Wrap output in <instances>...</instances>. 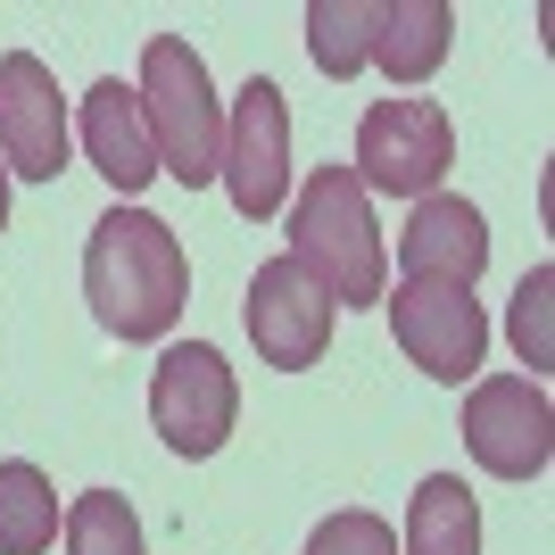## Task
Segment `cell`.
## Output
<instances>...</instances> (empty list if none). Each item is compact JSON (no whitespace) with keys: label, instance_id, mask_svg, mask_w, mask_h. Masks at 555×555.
Returning <instances> with one entry per match:
<instances>
[{"label":"cell","instance_id":"obj_12","mask_svg":"<svg viewBox=\"0 0 555 555\" xmlns=\"http://www.w3.org/2000/svg\"><path fill=\"white\" fill-rule=\"evenodd\" d=\"M75 141H83L92 175H108L125 199L158 175V150H150V125H141V100H133L125 75H100L92 92H83V108H75Z\"/></svg>","mask_w":555,"mask_h":555},{"label":"cell","instance_id":"obj_18","mask_svg":"<svg viewBox=\"0 0 555 555\" xmlns=\"http://www.w3.org/2000/svg\"><path fill=\"white\" fill-rule=\"evenodd\" d=\"M307 555H398V539H390V522L382 514H324L315 522V539H307Z\"/></svg>","mask_w":555,"mask_h":555},{"label":"cell","instance_id":"obj_16","mask_svg":"<svg viewBox=\"0 0 555 555\" xmlns=\"http://www.w3.org/2000/svg\"><path fill=\"white\" fill-rule=\"evenodd\" d=\"M373 25H382V0H315L307 9V50H315V67L332 83L373 67Z\"/></svg>","mask_w":555,"mask_h":555},{"label":"cell","instance_id":"obj_4","mask_svg":"<svg viewBox=\"0 0 555 555\" xmlns=\"http://www.w3.org/2000/svg\"><path fill=\"white\" fill-rule=\"evenodd\" d=\"M456 166V125H448L440 100H373L357 116V158L348 175L365 191H390V199H431L440 175Z\"/></svg>","mask_w":555,"mask_h":555},{"label":"cell","instance_id":"obj_13","mask_svg":"<svg viewBox=\"0 0 555 555\" xmlns=\"http://www.w3.org/2000/svg\"><path fill=\"white\" fill-rule=\"evenodd\" d=\"M448 34H456V9H448V0H382L373 67L390 75V83H423V75H440Z\"/></svg>","mask_w":555,"mask_h":555},{"label":"cell","instance_id":"obj_7","mask_svg":"<svg viewBox=\"0 0 555 555\" xmlns=\"http://www.w3.org/2000/svg\"><path fill=\"white\" fill-rule=\"evenodd\" d=\"M464 448H473V464L498 473V481H539L547 456H555L547 390L522 382V373H489V382H473V398H464Z\"/></svg>","mask_w":555,"mask_h":555},{"label":"cell","instance_id":"obj_17","mask_svg":"<svg viewBox=\"0 0 555 555\" xmlns=\"http://www.w3.org/2000/svg\"><path fill=\"white\" fill-rule=\"evenodd\" d=\"M59 531H67V555H141V522L116 489H83Z\"/></svg>","mask_w":555,"mask_h":555},{"label":"cell","instance_id":"obj_1","mask_svg":"<svg viewBox=\"0 0 555 555\" xmlns=\"http://www.w3.org/2000/svg\"><path fill=\"white\" fill-rule=\"evenodd\" d=\"M83 299L116 340H166L191 299V257L150 208H108L83 241Z\"/></svg>","mask_w":555,"mask_h":555},{"label":"cell","instance_id":"obj_9","mask_svg":"<svg viewBox=\"0 0 555 555\" xmlns=\"http://www.w3.org/2000/svg\"><path fill=\"white\" fill-rule=\"evenodd\" d=\"M332 315H340V307H332L291 257H266V266L249 274V299H241V324H249V340H257V365H274V373L324 365Z\"/></svg>","mask_w":555,"mask_h":555},{"label":"cell","instance_id":"obj_20","mask_svg":"<svg viewBox=\"0 0 555 555\" xmlns=\"http://www.w3.org/2000/svg\"><path fill=\"white\" fill-rule=\"evenodd\" d=\"M0 232H9V166H0Z\"/></svg>","mask_w":555,"mask_h":555},{"label":"cell","instance_id":"obj_6","mask_svg":"<svg viewBox=\"0 0 555 555\" xmlns=\"http://www.w3.org/2000/svg\"><path fill=\"white\" fill-rule=\"evenodd\" d=\"M216 175H224L232 208L249 216V224L282 216V191H291V108H282V83L249 75V83L232 92L224 158H216Z\"/></svg>","mask_w":555,"mask_h":555},{"label":"cell","instance_id":"obj_5","mask_svg":"<svg viewBox=\"0 0 555 555\" xmlns=\"http://www.w3.org/2000/svg\"><path fill=\"white\" fill-rule=\"evenodd\" d=\"M150 423H158V440L175 456H216L232 440V423H241V382L232 365L216 357L208 340H175L150 373Z\"/></svg>","mask_w":555,"mask_h":555},{"label":"cell","instance_id":"obj_14","mask_svg":"<svg viewBox=\"0 0 555 555\" xmlns=\"http://www.w3.org/2000/svg\"><path fill=\"white\" fill-rule=\"evenodd\" d=\"M398 555H481V506L456 473H423L406 498V539Z\"/></svg>","mask_w":555,"mask_h":555},{"label":"cell","instance_id":"obj_2","mask_svg":"<svg viewBox=\"0 0 555 555\" xmlns=\"http://www.w3.org/2000/svg\"><path fill=\"white\" fill-rule=\"evenodd\" d=\"M291 266H299L332 307H382L390 291V249H382V224H373V191L348 175V166H315L291 199Z\"/></svg>","mask_w":555,"mask_h":555},{"label":"cell","instance_id":"obj_8","mask_svg":"<svg viewBox=\"0 0 555 555\" xmlns=\"http://www.w3.org/2000/svg\"><path fill=\"white\" fill-rule=\"evenodd\" d=\"M390 307V340L415 357L431 382H473L489 348V315L473 291H448V282H390L382 291Z\"/></svg>","mask_w":555,"mask_h":555},{"label":"cell","instance_id":"obj_3","mask_svg":"<svg viewBox=\"0 0 555 555\" xmlns=\"http://www.w3.org/2000/svg\"><path fill=\"white\" fill-rule=\"evenodd\" d=\"M141 125H150V150H158V175H175L183 191L216 183V158H224V108H216L208 59L183 42V34H150L141 42Z\"/></svg>","mask_w":555,"mask_h":555},{"label":"cell","instance_id":"obj_10","mask_svg":"<svg viewBox=\"0 0 555 555\" xmlns=\"http://www.w3.org/2000/svg\"><path fill=\"white\" fill-rule=\"evenodd\" d=\"M67 150H75V125H67V100H59V75L34 50H9L0 59V166L25 183H59Z\"/></svg>","mask_w":555,"mask_h":555},{"label":"cell","instance_id":"obj_15","mask_svg":"<svg viewBox=\"0 0 555 555\" xmlns=\"http://www.w3.org/2000/svg\"><path fill=\"white\" fill-rule=\"evenodd\" d=\"M59 489H50L42 464L9 456L0 464V555H50L59 547Z\"/></svg>","mask_w":555,"mask_h":555},{"label":"cell","instance_id":"obj_11","mask_svg":"<svg viewBox=\"0 0 555 555\" xmlns=\"http://www.w3.org/2000/svg\"><path fill=\"white\" fill-rule=\"evenodd\" d=\"M489 266V224L473 199L456 191H431L415 199L406 232H398V282H448V291H473Z\"/></svg>","mask_w":555,"mask_h":555},{"label":"cell","instance_id":"obj_19","mask_svg":"<svg viewBox=\"0 0 555 555\" xmlns=\"http://www.w3.org/2000/svg\"><path fill=\"white\" fill-rule=\"evenodd\" d=\"M547 291H555L547 266H531L522 291H514V340H522V365H547Z\"/></svg>","mask_w":555,"mask_h":555}]
</instances>
